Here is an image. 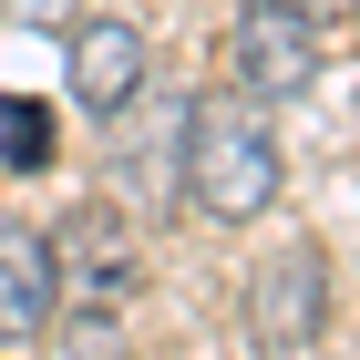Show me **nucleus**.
I'll return each instance as SVG.
<instances>
[{
	"label": "nucleus",
	"mask_w": 360,
	"mask_h": 360,
	"mask_svg": "<svg viewBox=\"0 0 360 360\" xmlns=\"http://www.w3.org/2000/svg\"><path fill=\"white\" fill-rule=\"evenodd\" d=\"M175 175H186V206L217 226H248L278 206V144L257 124L248 93H206L186 103V144H175Z\"/></svg>",
	"instance_id": "f257e3e1"
},
{
	"label": "nucleus",
	"mask_w": 360,
	"mask_h": 360,
	"mask_svg": "<svg viewBox=\"0 0 360 360\" xmlns=\"http://www.w3.org/2000/svg\"><path fill=\"white\" fill-rule=\"evenodd\" d=\"M144 288V248L134 226L93 206L72 217V237L52 248V309H72V360H124V309Z\"/></svg>",
	"instance_id": "f03ea898"
},
{
	"label": "nucleus",
	"mask_w": 360,
	"mask_h": 360,
	"mask_svg": "<svg viewBox=\"0 0 360 360\" xmlns=\"http://www.w3.org/2000/svg\"><path fill=\"white\" fill-rule=\"evenodd\" d=\"M226 62H237V83L226 93H309L319 83V21L288 11V0H248L237 21H226Z\"/></svg>",
	"instance_id": "7ed1b4c3"
},
{
	"label": "nucleus",
	"mask_w": 360,
	"mask_h": 360,
	"mask_svg": "<svg viewBox=\"0 0 360 360\" xmlns=\"http://www.w3.org/2000/svg\"><path fill=\"white\" fill-rule=\"evenodd\" d=\"M62 52H72V103L103 113V124L144 93V31H134V21H83Z\"/></svg>",
	"instance_id": "20e7f679"
},
{
	"label": "nucleus",
	"mask_w": 360,
	"mask_h": 360,
	"mask_svg": "<svg viewBox=\"0 0 360 360\" xmlns=\"http://www.w3.org/2000/svg\"><path fill=\"white\" fill-rule=\"evenodd\" d=\"M257 330H268L278 350H309V340L330 330V257L319 248H288L257 278Z\"/></svg>",
	"instance_id": "39448f33"
},
{
	"label": "nucleus",
	"mask_w": 360,
	"mask_h": 360,
	"mask_svg": "<svg viewBox=\"0 0 360 360\" xmlns=\"http://www.w3.org/2000/svg\"><path fill=\"white\" fill-rule=\"evenodd\" d=\"M52 330V237L0 226V340H41Z\"/></svg>",
	"instance_id": "423d86ee"
},
{
	"label": "nucleus",
	"mask_w": 360,
	"mask_h": 360,
	"mask_svg": "<svg viewBox=\"0 0 360 360\" xmlns=\"http://www.w3.org/2000/svg\"><path fill=\"white\" fill-rule=\"evenodd\" d=\"M0 165H11V175H41V165H52V103H31V93L0 103Z\"/></svg>",
	"instance_id": "0eeeda50"
},
{
	"label": "nucleus",
	"mask_w": 360,
	"mask_h": 360,
	"mask_svg": "<svg viewBox=\"0 0 360 360\" xmlns=\"http://www.w3.org/2000/svg\"><path fill=\"white\" fill-rule=\"evenodd\" d=\"M288 11H309V21H340V11H350V0H288Z\"/></svg>",
	"instance_id": "6e6552de"
}]
</instances>
